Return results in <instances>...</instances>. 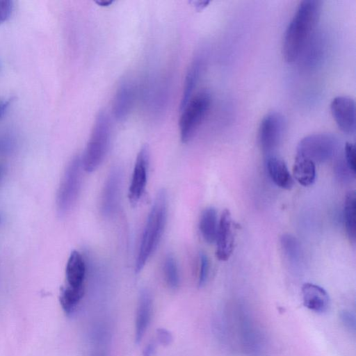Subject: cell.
Listing matches in <instances>:
<instances>
[{"label":"cell","instance_id":"e0dca14e","mask_svg":"<svg viewBox=\"0 0 356 356\" xmlns=\"http://www.w3.org/2000/svg\"><path fill=\"white\" fill-rule=\"evenodd\" d=\"M203 65L202 58L200 55H197L188 66L184 81L182 97L179 106L180 110L193 96V92L201 76Z\"/></svg>","mask_w":356,"mask_h":356},{"label":"cell","instance_id":"d4e9b609","mask_svg":"<svg viewBox=\"0 0 356 356\" xmlns=\"http://www.w3.org/2000/svg\"><path fill=\"white\" fill-rule=\"evenodd\" d=\"M13 7L12 1L0 0V25L10 18Z\"/></svg>","mask_w":356,"mask_h":356},{"label":"cell","instance_id":"7c38bea8","mask_svg":"<svg viewBox=\"0 0 356 356\" xmlns=\"http://www.w3.org/2000/svg\"><path fill=\"white\" fill-rule=\"evenodd\" d=\"M136 99V87L132 81L123 80L118 86L113 102V114L118 121L124 120L130 114Z\"/></svg>","mask_w":356,"mask_h":356},{"label":"cell","instance_id":"ba28073f","mask_svg":"<svg viewBox=\"0 0 356 356\" xmlns=\"http://www.w3.org/2000/svg\"><path fill=\"white\" fill-rule=\"evenodd\" d=\"M149 163V148L143 145L138 153L129 188L128 198L132 205H136L145 190Z\"/></svg>","mask_w":356,"mask_h":356},{"label":"cell","instance_id":"4dcf8cb0","mask_svg":"<svg viewBox=\"0 0 356 356\" xmlns=\"http://www.w3.org/2000/svg\"><path fill=\"white\" fill-rule=\"evenodd\" d=\"M3 166L0 164V179L3 175Z\"/></svg>","mask_w":356,"mask_h":356},{"label":"cell","instance_id":"5bb4252c","mask_svg":"<svg viewBox=\"0 0 356 356\" xmlns=\"http://www.w3.org/2000/svg\"><path fill=\"white\" fill-rule=\"evenodd\" d=\"M152 309V300L149 293L141 291L135 321V341L138 343L143 339L150 321Z\"/></svg>","mask_w":356,"mask_h":356},{"label":"cell","instance_id":"603a6c76","mask_svg":"<svg viewBox=\"0 0 356 356\" xmlns=\"http://www.w3.org/2000/svg\"><path fill=\"white\" fill-rule=\"evenodd\" d=\"M198 284L202 286L207 282L209 273V260L204 252L200 254Z\"/></svg>","mask_w":356,"mask_h":356},{"label":"cell","instance_id":"d6986e66","mask_svg":"<svg viewBox=\"0 0 356 356\" xmlns=\"http://www.w3.org/2000/svg\"><path fill=\"white\" fill-rule=\"evenodd\" d=\"M218 226L217 213L213 207H207L201 213L199 229L204 241L209 243L215 242Z\"/></svg>","mask_w":356,"mask_h":356},{"label":"cell","instance_id":"ac0fdd59","mask_svg":"<svg viewBox=\"0 0 356 356\" xmlns=\"http://www.w3.org/2000/svg\"><path fill=\"white\" fill-rule=\"evenodd\" d=\"M295 179L302 186L312 185L316 179V165L311 160L297 155L293 167Z\"/></svg>","mask_w":356,"mask_h":356},{"label":"cell","instance_id":"5b68a950","mask_svg":"<svg viewBox=\"0 0 356 356\" xmlns=\"http://www.w3.org/2000/svg\"><path fill=\"white\" fill-rule=\"evenodd\" d=\"M340 145V140L335 135L314 134L300 140L297 146V155L307 158L314 163H322L334 157Z\"/></svg>","mask_w":356,"mask_h":356},{"label":"cell","instance_id":"8fae6325","mask_svg":"<svg viewBox=\"0 0 356 356\" xmlns=\"http://www.w3.org/2000/svg\"><path fill=\"white\" fill-rule=\"evenodd\" d=\"M122 179V171L118 167L113 168L107 177L101 197V211L105 216L113 215L117 209Z\"/></svg>","mask_w":356,"mask_h":356},{"label":"cell","instance_id":"44dd1931","mask_svg":"<svg viewBox=\"0 0 356 356\" xmlns=\"http://www.w3.org/2000/svg\"><path fill=\"white\" fill-rule=\"evenodd\" d=\"M83 295L84 288H72L68 286L63 288L59 301L65 312L68 314L73 312Z\"/></svg>","mask_w":356,"mask_h":356},{"label":"cell","instance_id":"30bf717a","mask_svg":"<svg viewBox=\"0 0 356 356\" xmlns=\"http://www.w3.org/2000/svg\"><path fill=\"white\" fill-rule=\"evenodd\" d=\"M330 111L338 127L343 133L352 135L355 133V103L348 96H338L330 104Z\"/></svg>","mask_w":356,"mask_h":356},{"label":"cell","instance_id":"52a82bcc","mask_svg":"<svg viewBox=\"0 0 356 356\" xmlns=\"http://www.w3.org/2000/svg\"><path fill=\"white\" fill-rule=\"evenodd\" d=\"M286 128L284 116L277 112H270L262 119L258 132L261 150L270 155L280 143ZM269 156V155H268Z\"/></svg>","mask_w":356,"mask_h":356},{"label":"cell","instance_id":"8992f818","mask_svg":"<svg viewBox=\"0 0 356 356\" xmlns=\"http://www.w3.org/2000/svg\"><path fill=\"white\" fill-rule=\"evenodd\" d=\"M82 169L81 158L75 156L65 170L56 196L57 212L61 217L71 210L77 200L81 189Z\"/></svg>","mask_w":356,"mask_h":356},{"label":"cell","instance_id":"2e32d148","mask_svg":"<svg viewBox=\"0 0 356 356\" xmlns=\"http://www.w3.org/2000/svg\"><path fill=\"white\" fill-rule=\"evenodd\" d=\"M266 168L269 177L276 186L286 190L293 187V179L282 159L269 155L266 160Z\"/></svg>","mask_w":356,"mask_h":356},{"label":"cell","instance_id":"3957f363","mask_svg":"<svg viewBox=\"0 0 356 356\" xmlns=\"http://www.w3.org/2000/svg\"><path fill=\"white\" fill-rule=\"evenodd\" d=\"M111 120L108 114L99 111L94 121L91 133L81 159L83 170L91 172L103 161L110 143Z\"/></svg>","mask_w":356,"mask_h":356},{"label":"cell","instance_id":"9c48e42d","mask_svg":"<svg viewBox=\"0 0 356 356\" xmlns=\"http://www.w3.org/2000/svg\"><path fill=\"white\" fill-rule=\"evenodd\" d=\"M234 222L231 213L225 209L218 221L216 237V257L220 261H227L231 257L234 248Z\"/></svg>","mask_w":356,"mask_h":356},{"label":"cell","instance_id":"f1b7e54d","mask_svg":"<svg viewBox=\"0 0 356 356\" xmlns=\"http://www.w3.org/2000/svg\"><path fill=\"white\" fill-rule=\"evenodd\" d=\"M154 348L155 346L154 343L148 344L143 351V356H152L154 351Z\"/></svg>","mask_w":356,"mask_h":356},{"label":"cell","instance_id":"83f0119b","mask_svg":"<svg viewBox=\"0 0 356 356\" xmlns=\"http://www.w3.org/2000/svg\"><path fill=\"white\" fill-rule=\"evenodd\" d=\"M9 106V102L8 101H3L0 99V118H1Z\"/></svg>","mask_w":356,"mask_h":356},{"label":"cell","instance_id":"7402d4cb","mask_svg":"<svg viewBox=\"0 0 356 356\" xmlns=\"http://www.w3.org/2000/svg\"><path fill=\"white\" fill-rule=\"evenodd\" d=\"M163 272L168 286L172 289H177L179 284V275L176 260L171 254L165 259Z\"/></svg>","mask_w":356,"mask_h":356},{"label":"cell","instance_id":"484cf974","mask_svg":"<svg viewBox=\"0 0 356 356\" xmlns=\"http://www.w3.org/2000/svg\"><path fill=\"white\" fill-rule=\"evenodd\" d=\"M340 318L342 323L350 330H355V315L348 310H343L340 314Z\"/></svg>","mask_w":356,"mask_h":356},{"label":"cell","instance_id":"4316f807","mask_svg":"<svg viewBox=\"0 0 356 356\" xmlns=\"http://www.w3.org/2000/svg\"><path fill=\"white\" fill-rule=\"evenodd\" d=\"M156 337L159 343L163 346H168L172 341L171 333L165 328L157 329Z\"/></svg>","mask_w":356,"mask_h":356},{"label":"cell","instance_id":"f546056e","mask_svg":"<svg viewBox=\"0 0 356 356\" xmlns=\"http://www.w3.org/2000/svg\"><path fill=\"white\" fill-rule=\"evenodd\" d=\"M96 3L100 6L106 7L111 5L113 3L112 0H97Z\"/></svg>","mask_w":356,"mask_h":356},{"label":"cell","instance_id":"9a60e30c","mask_svg":"<svg viewBox=\"0 0 356 356\" xmlns=\"http://www.w3.org/2000/svg\"><path fill=\"white\" fill-rule=\"evenodd\" d=\"M86 266L81 254L74 250L71 252L65 268L67 286L72 288H84Z\"/></svg>","mask_w":356,"mask_h":356},{"label":"cell","instance_id":"6da1fadb","mask_svg":"<svg viewBox=\"0 0 356 356\" xmlns=\"http://www.w3.org/2000/svg\"><path fill=\"white\" fill-rule=\"evenodd\" d=\"M321 13V1H302L286 27L282 43V54L287 63L296 60L303 51L316 26Z\"/></svg>","mask_w":356,"mask_h":356},{"label":"cell","instance_id":"4fadbf2b","mask_svg":"<svg viewBox=\"0 0 356 356\" xmlns=\"http://www.w3.org/2000/svg\"><path fill=\"white\" fill-rule=\"evenodd\" d=\"M304 305L316 313L327 311L330 299L327 291L321 286L313 283H305L302 286Z\"/></svg>","mask_w":356,"mask_h":356},{"label":"cell","instance_id":"7a4b0ae2","mask_svg":"<svg viewBox=\"0 0 356 356\" xmlns=\"http://www.w3.org/2000/svg\"><path fill=\"white\" fill-rule=\"evenodd\" d=\"M168 195L165 190L158 191L147 217L141 238L135 270L139 273L155 251L163 235L167 219Z\"/></svg>","mask_w":356,"mask_h":356},{"label":"cell","instance_id":"1f68e13d","mask_svg":"<svg viewBox=\"0 0 356 356\" xmlns=\"http://www.w3.org/2000/svg\"><path fill=\"white\" fill-rule=\"evenodd\" d=\"M96 356H99V355H96Z\"/></svg>","mask_w":356,"mask_h":356},{"label":"cell","instance_id":"ffe728a7","mask_svg":"<svg viewBox=\"0 0 356 356\" xmlns=\"http://www.w3.org/2000/svg\"><path fill=\"white\" fill-rule=\"evenodd\" d=\"M343 220L348 236L352 241L356 234V195L354 191H349L343 205Z\"/></svg>","mask_w":356,"mask_h":356},{"label":"cell","instance_id":"cb8c5ba5","mask_svg":"<svg viewBox=\"0 0 356 356\" xmlns=\"http://www.w3.org/2000/svg\"><path fill=\"white\" fill-rule=\"evenodd\" d=\"M345 162L353 172L355 175L356 172V154L355 145L351 143H346L344 147V157Z\"/></svg>","mask_w":356,"mask_h":356},{"label":"cell","instance_id":"277c9868","mask_svg":"<svg viewBox=\"0 0 356 356\" xmlns=\"http://www.w3.org/2000/svg\"><path fill=\"white\" fill-rule=\"evenodd\" d=\"M211 103L210 93L206 90L200 91L193 95L181 109L179 129L182 143H186L194 137L210 108Z\"/></svg>","mask_w":356,"mask_h":356}]
</instances>
